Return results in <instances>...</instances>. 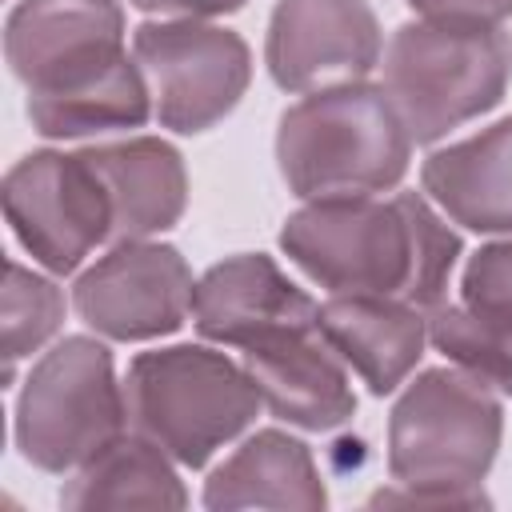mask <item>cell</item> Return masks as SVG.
I'll use <instances>...</instances> for the list:
<instances>
[{
    "label": "cell",
    "mask_w": 512,
    "mask_h": 512,
    "mask_svg": "<svg viewBox=\"0 0 512 512\" xmlns=\"http://www.w3.org/2000/svg\"><path fill=\"white\" fill-rule=\"evenodd\" d=\"M512 76V36L488 20H416L384 52V92L416 144L488 112Z\"/></svg>",
    "instance_id": "cell-5"
},
{
    "label": "cell",
    "mask_w": 512,
    "mask_h": 512,
    "mask_svg": "<svg viewBox=\"0 0 512 512\" xmlns=\"http://www.w3.org/2000/svg\"><path fill=\"white\" fill-rule=\"evenodd\" d=\"M128 396L112 356L88 336L60 340L28 376L16 408V444L44 472H72L124 436Z\"/></svg>",
    "instance_id": "cell-7"
},
{
    "label": "cell",
    "mask_w": 512,
    "mask_h": 512,
    "mask_svg": "<svg viewBox=\"0 0 512 512\" xmlns=\"http://www.w3.org/2000/svg\"><path fill=\"white\" fill-rule=\"evenodd\" d=\"M472 312L512 320V240L480 248L464 268V300Z\"/></svg>",
    "instance_id": "cell-21"
},
{
    "label": "cell",
    "mask_w": 512,
    "mask_h": 512,
    "mask_svg": "<svg viewBox=\"0 0 512 512\" xmlns=\"http://www.w3.org/2000/svg\"><path fill=\"white\" fill-rule=\"evenodd\" d=\"M412 136L384 88L336 84L280 116L276 160L296 196H372L400 184Z\"/></svg>",
    "instance_id": "cell-4"
},
{
    "label": "cell",
    "mask_w": 512,
    "mask_h": 512,
    "mask_svg": "<svg viewBox=\"0 0 512 512\" xmlns=\"http://www.w3.org/2000/svg\"><path fill=\"white\" fill-rule=\"evenodd\" d=\"M4 52L44 136L68 140L148 120L152 88L124 56V12L112 0H20Z\"/></svg>",
    "instance_id": "cell-1"
},
{
    "label": "cell",
    "mask_w": 512,
    "mask_h": 512,
    "mask_svg": "<svg viewBox=\"0 0 512 512\" xmlns=\"http://www.w3.org/2000/svg\"><path fill=\"white\" fill-rule=\"evenodd\" d=\"M208 508H324L312 452L284 432H256L228 456L204 488Z\"/></svg>",
    "instance_id": "cell-17"
},
{
    "label": "cell",
    "mask_w": 512,
    "mask_h": 512,
    "mask_svg": "<svg viewBox=\"0 0 512 512\" xmlns=\"http://www.w3.org/2000/svg\"><path fill=\"white\" fill-rule=\"evenodd\" d=\"M132 52L152 88L160 124L176 132H204L228 116L252 72L244 40L200 20L140 24Z\"/></svg>",
    "instance_id": "cell-8"
},
{
    "label": "cell",
    "mask_w": 512,
    "mask_h": 512,
    "mask_svg": "<svg viewBox=\"0 0 512 512\" xmlns=\"http://www.w3.org/2000/svg\"><path fill=\"white\" fill-rule=\"evenodd\" d=\"M140 12H156V16H184V20H200V16H220V12H236L244 0H128Z\"/></svg>",
    "instance_id": "cell-23"
},
{
    "label": "cell",
    "mask_w": 512,
    "mask_h": 512,
    "mask_svg": "<svg viewBox=\"0 0 512 512\" xmlns=\"http://www.w3.org/2000/svg\"><path fill=\"white\" fill-rule=\"evenodd\" d=\"M264 56L288 92L352 84L380 60V24L364 0H280Z\"/></svg>",
    "instance_id": "cell-11"
},
{
    "label": "cell",
    "mask_w": 512,
    "mask_h": 512,
    "mask_svg": "<svg viewBox=\"0 0 512 512\" xmlns=\"http://www.w3.org/2000/svg\"><path fill=\"white\" fill-rule=\"evenodd\" d=\"M192 296L196 284L176 248L120 240L76 280L72 304L80 320L108 340H152L184 324Z\"/></svg>",
    "instance_id": "cell-10"
},
{
    "label": "cell",
    "mask_w": 512,
    "mask_h": 512,
    "mask_svg": "<svg viewBox=\"0 0 512 512\" xmlns=\"http://www.w3.org/2000/svg\"><path fill=\"white\" fill-rule=\"evenodd\" d=\"M500 448V400L464 368H432L396 400L388 420V472L400 488L376 504L476 508L480 480Z\"/></svg>",
    "instance_id": "cell-3"
},
{
    "label": "cell",
    "mask_w": 512,
    "mask_h": 512,
    "mask_svg": "<svg viewBox=\"0 0 512 512\" xmlns=\"http://www.w3.org/2000/svg\"><path fill=\"white\" fill-rule=\"evenodd\" d=\"M124 396L132 428L188 468L240 436L264 404L248 368L188 344L136 356Z\"/></svg>",
    "instance_id": "cell-6"
},
{
    "label": "cell",
    "mask_w": 512,
    "mask_h": 512,
    "mask_svg": "<svg viewBox=\"0 0 512 512\" xmlns=\"http://www.w3.org/2000/svg\"><path fill=\"white\" fill-rule=\"evenodd\" d=\"M420 180L456 224L472 232H512V120L432 152Z\"/></svg>",
    "instance_id": "cell-15"
},
{
    "label": "cell",
    "mask_w": 512,
    "mask_h": 512,
    "mask_svg": "<svg viewBox=\"0 0 512 512\" xmlns=\"http://www.w3.org/2000/svg\"><path fill=\"white\" fill-rule=\"evenodd\" d=\"M316 320L336 356L352 364L376 396L392 392L416 368L428 340V312L400 296L336 292L320 304Z\"/></svg>",
    "instance_id": "cell-14"
},
{
    "label": "cell",
    "mask_w": 512,
    "mask_h": 512,
    "mask_svg": "<svg viewBox=\"0 0 512 512\" xmlns=\"http://www.w3.org/2000/svg\"><path fill=\"white\" fill-rule=\"evenodd\" d=\"M244 368L260 392V400L288 424L300 428H340L356 412L352 384L344 376V360L324 340L320 320L280 328L244 348Z\"/></svg>",
    "instance_id": "cell-12"
},
{
    "label": "cell",
    "mask_w": 512,
    "mask_h": 512,
    "mask_svg": "<svg viewBox=\"0 0 512 512\" xmlns=\"http://www.w3.org/2000/svg\"><path fill=\"white\" fill-rule=\"evenodd\" d=\"M316 312L320 308L268 256H232L216 264L192 296L200 336L236 348H248L280 328L316 324Z\"/></svg>",
    "instance_id": "cell-13"
},
{
    "label": "cell",
    "mask_w": 512,
    "mask_h": 512,
    "mask_svg": "<svg viewBox=\"0 0 512 512\" xmlns=\"http://www.w3.org/2000/svg\"><path fill=\"white\" fill-rule=\"evenodd\" d=\"M4 216L20 244L52 272H72L112 236V200L84 152H36L4 176Z\"/></svg>",
    "instance_id": "cell-9"
},
{
    "label": "cell",
    "mask_w": 512,
    "mask_h": 512,
    "mask_svg": "<svg viewBox=\"0 0 512 512\" xmlns=\"http://www.w3.org/2000/svg\"><path fill=\"white\" fill-rule=\"evenodd\" d=\"M428 340L456 368L512 396V320L472 312L468 304H440L428 312Z\"/></svg>",
    "instance_id": "cell-19"
},
{
    "label": "cell",
    "mask_w": 512,
    "mask_h": 512,
    "mask_svg": "<svg viewBox=\"0 0 512 512\" xmlns=\"http://www.w3.org/2000/svg\"><path fill=\"white\" fill-rule=\"evenodd\" d=\"M280 248L320 288L400 296L432 312L448 296L460 236L416 192L320 196L284 224Z\"/></svg>",
    "instance_id": "cell-2"
},
{
    "label": "cell",
    "mask_w": 512,
    "mask_h": 512,
    "mask_svg": "<svg viewBox=\"0 0 512 512\" xmlns=\"http://www.w3.org/2000/svg\"><path fill=\"white\" fill-rule=\"evenodd\" d=\"M64 320V296L52 280L8 260L4 268V376L16 372V360L36 352Z\"/></svg>",
    "instance_id": "cell-20"
},
{
    "label": "cell",
    "mask_w": 512,
    "mask_h": 512,
    "mask_svg": "<svg viewBox=\"0 0 512 512\" xmlns=\"http://www.w3.org/2000/svg\"><path fill=\"white\" fill-rule=\"evenodd\" d=\"M168 452L148 436H120L76 468L60 492L64 508H184V488Z\"/></svg>",
    "instance_id": "cell-18"
},
{
    "label": "cell",
    "mask_w": 512,
    "mask_h": 512,
    "mask_svg": "<svg viewBox=\"0 0 512 512\" xmlns=\"http://www.w3.org/2000/svg\"><path fill=\"white\" fill-rule=\"evenodd\" d=\"M428 20H504L512 12V0H408Z\"/></svg>",
    "instance_id": "cell-22"
},
{
    "label": "cell",
    "mask_w": 512,
    "mask_h": 512,
    "mask_svg": "<svg viewBox=\"0 0 512 512\" xmlns=\"http://www.w3.org/2000/svg\"><path fill=\"white\" fill-rule=\"evenodd\" d=\"M84 156L108 188L116 240H144L180 220L188 180H184V164L172 144L136 136L124 144L88 148Z\"/></svg>",
    "instance_id": "cell-16"
}]
</instances>
